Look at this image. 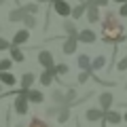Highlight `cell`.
Instances as JSON below:
<instances>
[{"mask_svg":"<svg viewBox=\"0 0 127 127\" xmlns=\"http://www.w3.org/2000/svg\"><path fill=\"white\" fill-rule=\"evenodd\" d=\"M11 66H13V59H11V57L0 59V70H11Z\"/></svg>","mask_w":127,"mask_h":127,"instance_id":"obj_29","label":"cell"},{"mask_svg":"<svg viewBox=\"0 0 127 127\" xmlns=\"http://www.w3.org/2000/svg\"><path fill=\"white\" fill-rule=\"evenodd\" d=\"M85 19L89 23H97L100 21V6L95 4V2H87V11H85Z\"/></svg>","mask_w":127,"mask_h":127,"instance_id":"obj_4","label":"cell"},{"mask_svg":"<svg viewBox=\"0 0 127 127\" xmlns=\"http://www.w3.org/2000/svg\"><path fill=\"white\" fill-rule=\"evenodd\" d=\"M78 68L81 70H89L91 68V59H89V55H78Z\"/></svg>","mask_w":127,"mask_h":127,"instance_id":"obj_24","label":"cell"},{"mask_svg":"<svg viewBox=\"0 0 127 127\" xmlns=\"http://www.w3.org/2000/svg\"><path fill=\"white\" fill-rule=\"evenodd\" d=\"M119 15H121V17H127V2H123V4L119 6Z\"/></svg>","mask_w":127,"mask_h":127,"instance_id":"obj_32","label":"cell"},{"mask_svg":"<svg viewBox=\"0 0 127 127\" xmlns=\"http://www.w3.org/2000/svg\"><path fill=\"white\" fill-rule=\"evenodd\" d=\"M38 64H40L42 68H51V66H55L53 53H51V51H38Z\"/></svg>","mask_w":127,"mask_h":127,"instance_id":"obj_7","label":"cell"},{"mask_svg":"<svg viewBox=\"0 0 127 127\" xmlns=\"http://www.w3.org/2000/svg\"><path fill=\"white\" fill-rule=\"evenodd\" d=\"M30 40V30L28 28H23V30H17L15 32V36H13V45H26V42Z\"/></svg>","mask_w":127,"mask_h":127,"instance_id":"obj_12","label":"cell"},{"mask_svg":"<svg viewBox=\"0 0 127 127\" xmlns=\"http://www.w3.org/2000/svg\"><path fill=\"white\" fill-rule=\"evenodd\" d=\"M23 15H26L23 6H17V9H13L9 13V21H23Z\"/></svg>","mask_w":127,"mask_h":127,"instance_id":"obj_20","label":"cell"},{"mask_svg":"<svg viewBox=\"0 0 127 127\" xmlns=\"http://www.w3.org/2000/svg\"><path fill=\"white\" fill-rule=\"evenodd\" d=\"M9 53H11V59H13V62H17V64L26 62V53L21 51V47H19V45H13V42H11Z\"/></svg>","mask_w":127,"mask_h":127,"instance_id":"obj_10","label":"cell"},{"mask_svg":"<svg viewBox=\"0 0 127 127\" xmlns=\"http://www.w3.org/2000/svg\"><path fill=\"white\" fill-rule=\"evenodd\" d=\"M112 2H117V4H123V2H127V0H112Z\"/></svg>","mask_w":127,"mask_h":127,"instance_id":"obj_34","label":"cell"},{"mask_svg":"<svg viewBox=\"0 0 127 127\" xmlns=\"http://www.w3.org/2000/svg\"><path fill=\"white\" fill-rule=\"evenodd\" d=\"M85 11H87V2H85V0H83L81 4L72 6V13H70V15H72L74 19H81V17H85Z\"/></svg>","mask_w":127,"mask_h":127,"instance_id":"obj_17","label":"cell"},{"mask_svg":"<svg viewBox=\"0 0 127 127\" xmlns=\"http://www.w3.org/2000/svg\"><path fill=\"white\" fill-rule=\"evenodd\" d=\"M78 42H85V45H93L95 40H97V34H95L93 30H89V28H87V30H81L78 32Z\"/></svg>","mask_w":127,"mask_h":127,"instance_id":"obj_5","label":"cell"},{"mask_svg":"<svg viewBox=\"0 0 127 127\" xmlns=\"http://www.w3.org/2000/svg\"><path fill=\"white\" fill-rule=\"evenodd\" d=\"M76 47H78V38H76V36H66L62 51H64L66 55H72V53H76Z\"/></svg>","mask_w":127,"mask_h":127,"instance_id":"obj_6","label":"cell"},{"mask_svg":"<svg viewBox=\"0 0 127 127\" xmlns=\"http://www.w3.org/2000/svg\"><path fill=\"white\" fill-rule=\"evenodd\" d=\"M9 47H11V42L6 40V38L0 36V51H9Z\"/></svg>","mask_w":127,"mask_h":127,"instance_id":"obj_31","label":"cell"},{"mask_svg":"<svg viewBox=\"0 0 127 127\" xmlns=\"http://www.w3.org/2000/svg\"><path fill=\"white\" fill-rule=\"evenodd\" d=\"M74 100H76V89H68V91H66V102H64V104H66V106H72Z\"/></svg>","mask_w":127,"mask_h":127,"instance_id":"obj_25","label":"cell"},{"mask_svg":"<svg viewBox=\"0 0 127 127\" xmlns=\"http://www.w3.org/2000/svg\"><path fill=\"white\" fill-rule=\"evenodd\" d=\"M36 26H38V19H36V15H32V13H26V15H23V28L32 30V28H36Z\"/></svg>","mask_w":127,"mask_h":127,"instance_id":"obj_19","label":"cell"},{"mask_svg":"<svg viewBox=\"0 0 127 127\" xmlns=\"http://www.w3.org/2000/svg\"><path fill=\"white\" fill-rule=\"evenodd\" d=\"M55 119H57L59 123H68V121H70V106L62 104V106H59V112H57V117H55Z\"/></svg>","mask_w":127,"mask_h":127,"instance_id":"obj_15","label":"cell"},{"mask_svg":"<svg viewBox=\"0 0 127 127\" xmlns=\"http://www.w3.org/2000/svg\"><path fill=\"white\" fill-rule=\"evenodd\" d=\"M123 121H125V123H127V112H125V114H123Z\"/></svg>","mask_w":127,"mask_h":127,"instance_id":"obj_37","label":"cell"},{"mask_svg":"<svg viewBox=\"0 0 127 127\" xmlns=\"http://www.w3.org/2000/svg\"><path fill=\"white\" fill-rule=\"evenodd\" d=\"M34 81H36V76H34L32 72H26V74L21 76V87H26V89H30V87L34 85Z\"/></svg>","mask_w":127,"mask_h":127,"instance_id":"obj_23","label":"cell"},{"mask_svg":"<svg viewBox=\"0 0 127 127\" xmlns=\"http://www.w3.org/2000/svg\"><path fill=\"white\" fill-rule=\"evenodd\" d=\"M102 21V40L106 42V45H121V42L127 40V34H125V28H123L121 19H119L117 13H112V11H106L104 19H100Z\"/></svg>","mask_w":127,"mask_h":127,"instance_id":"obj_1","label":"cell"},{"mask_svg":"<svg viewBox=\"0 0 127 127\" xmlns=\"http://www.w3.org/2000/svg\"><path fill=\"white\" fill-rule=\"evenodd\" d=\"M104 121H106V123H110V125H119V123L123 121V114L110 108V110H106V112H104Z\"/></svg>","mask_w":127,"mask_h":127,"instance_id":"obj_13","label":"cell"},{"mask_svg":"<svg viewBox=\"0 0 127 127\" xmlns=\"http://www.w3.org/2000/svg\"><path fill=\"white\" fill-rule=\"evenodd\" d=\"M51 9L59 17H70V13H72V4H70L68 0H51Z\"/></svg>","mask_w":127,"mask_h":127,"instance_id":"obj_3","label":"cell"},{"mask_svg":"<svg viewBox=\"0 0 127 127\" xmlns=\"http://www.w3.org/2000/svg\"><path fill=\"white\" fill-rule=\"evenodd\" d=\"M57 112H59V104H53L47 108V117H57Z\"/></svg>","mask_w":127,"mask_h":127,"instance_id":"obj_30","label":"cell"},{"mask_svg":"<svg viewBox=\"0 0 127 127\" xmlns=\"http://www.w3.org/2000/svg\"><path fill=\"white\" fill-rule=\"evenodd\" d=\"M6 2H9V0H0V6H4V4H6Z\"/></svg>","mask_w":127,"mask_h":127,"instance_id":"obj_35","label":"cell"},{"mask_svg":"<svg viewBox=\"0 0 127 127\" xmlns=\"http://www.w3.org/2000/svg\"><path fill=\"white\" fill-rule=\"evenodd\" d=\"M64 32H66V36H78V28L74 26V21H70V19L64 21Z\"/></svg>","mask_w":127,"mask_h":127,"instance_id":"obj_18","label":"cell"},{"mask_svg":"<svg viewBox=\"0 0 127 127\" xmlns=\"http://www.w3.org/2000/svg\"><path fill=\"white\" fill-rule=\"evenodd\" d=\"M0 83L4 87H13V85H17V76L11 70H0Z\"/></svg>","mask_w":127,"mask_h":127,"instance_id":"obj_9","label":"cell"},{"mask_svg":"<svg viewBox=\"0 0 127 127\" xmlns=\"http://www.w3.org/2000/svg\"><path fill=\"white\" fill-rule=\"evenodd\" d=\"M15 127H26V125H23V123H17V125H15Z\"/></svg>","mask_w":127,"mask_h":127,"instance_id":"obj_38","label":"cell"},{"mask_svg":"<svg viewBox=\"0 0 127 127\" xmlns=\"http://www.w3.org/2000/svg\"><path fill=\"white\" fill-rule=\"evenodd\" d=\"M93 2H95L97 6H108V2H110V0H93Z\"/></svg>","mask_w":127,"mask_h":127,"instance_id":"obj_33","label":"cell"},{"mask_svg":"<svg viewBox=\"0 0 127 127\" xmlns=\"http://www.w3.org/2000/svg\"><path fill=\"white\" fill-rule=\"evenodd\" d=\"M23 11H26V13L36 15V13H38V2H30V4H23Z\"/></svg>","mask_w":127,"mask_h":127,"instance_id":"obj_28","label":"cell"},{"mask_svg":"<svg viewBox=\"0 0 127 127\" xmlns=\"http://www.w3.org/2000/svg\"><path fill=\"white\" fill-rule=\"evenodd\" d=\"M85 2H93V0H85Z\"/></svg>","mask_w":127,"mask_h":127,"instance_id":"obj_40","label":"cell"},{"mask_svg":"<svg viewBox=\"0 0 127 127\" xmlns=\"http://www.w3.org/2000/svg\"><path fill=\"white\" fill-rule=\"evenodd\" d=\"M36 2H38V4H40V2H51V0H36Z\"/></svg>","mask_w":127,"mask_h":127,"instance_id":"obj_36","label":"cell"},{"mask_svg":"<svg viewBox=\"0 0 127 127\" xmlns=\"http://www.w3.org/2000/svg\"><path fill=\"white\" fill-rule=\"evenodd\" d=\"M13 110L19 114V117L28 114V110H30V102H28V89H26V87H19V89H17V93H15V102H13Z\"/></svg>","mask_w":127,"mask_h":127,"instance_id":"obj_2","label":"cell"},{"mask_svg":"<svg viewBox=\"0 0 127 127\" xmlns=\"http://www.w3.org/2000/svg\"><path fill=\"white\" fill-rule=\"evenodd\" d=\"M106 68V57L104 55H97L95 59H91V70L93 72H100V70H104Z\"/></svg>","mask_w":127,"mask_h":127,"instance_id":"obj_16","label":"cell"},{"mask_svg":"<svg viewBox=\"0 0 127 127\" xmlns=\"http://www.w3.org/2000/svg\"><path fill=\"white\" fill-rule=\"evenodd\" d=\"M85 119H87L89 123H97V121L104 119V110H102V108H87Z\"/></svg>","mask_w":127,"mask_h":127,"instance_id":"obj_11","label":"cell"},{"mask_svg":"<svg viewBox=\"0 0 127 127\" xmlns=\"http://www.w3.org/2000/svg\"><path fill=\"white\" fill-rule=\"evenodd\" d=\"M55 72H57L59 76H64V74L70 72V66H68V64H57V66H55Z\"/></svg>","mask_w":127,"mask_h":127,"instance_id":"obj_27","label":"cell"},{"mask_svg":"<svg viewBox=\"0 0 127 127\" xmlns=\"http://www.w3.org/2000/svg\"><path fill=\"white\" fill-rule=\"evenodd\" d=\"M51 100H53V104H59V106H62L64 102H66V93L59 91V89H53V91H51Z\"/></svg>","mask_w":127,"mask_h":127,"instance_id":"obj_21","label":"cell"},{"mask_svg":"<svg viewBox=\"0 0 127 127\" xmlns=\"http://www.w3.org/2000/svg\"><path fill=\"white\" fill-rule=\"evenodd\" d=\"M28 102H32V104H42V102H45V93L30 87V89H28Z\"/></svg>","mask_w":127,"mask_h":127,"instance_id":"obj_14","label":"cell"},{"mask_svg":"<svg viewBox=\"0 0 127 127\" xmlns=\"http://www.w3.org/2000/svg\"><path fill=\"white\" fill-rule=\"evenodd\" d=\"M28 127H53L49 121H45V119H38V117H32L30 123H28Z\"/></svg>","mask_w":127,"mask_h":127,"instance_id":"obj_22","label":"cell"},{"mask_svg":"<svg viewBox=\"0 0 127 127\" xmlns=\"http://www.w3.org/2000/svg\"><path fill=\"white\" fill-rule=\"evenodd\" d=\"M112 104H114V95L110 93V91H104V93H100V108L104 110V112L112 108Z\"/></svg>","mask_w":127,"mask_h":127,"instance_id":"obj_8","label":"cell"},{"mask_svg":"<svg viewBox=\"0 0 127 127\" xmlns=\"http://www.w3.org/2000/svg\"><path fill=\"white\" fill-rule=\"evenodd\" d=\"M2 87H4V85H2V83H0V93H2Z\"/></svg>","mask_w":127,"mask_h":127,"instance_id":"obj_39","label":"cell"},{"mask_svg":"<svg viewBox=\"0 0 127 127\" xmlns=\"http://www.w3.org/2000/svg\"><path fill=\"white\" fill-rule=\"evenodd\" d=\"M114 70H117V72H127V55H125L123 59H119V62H117Z\"/></svg>","mask_w":127,"mask_h":127,"instance_id":"obj_26","label":"cell"}]
</instances>
